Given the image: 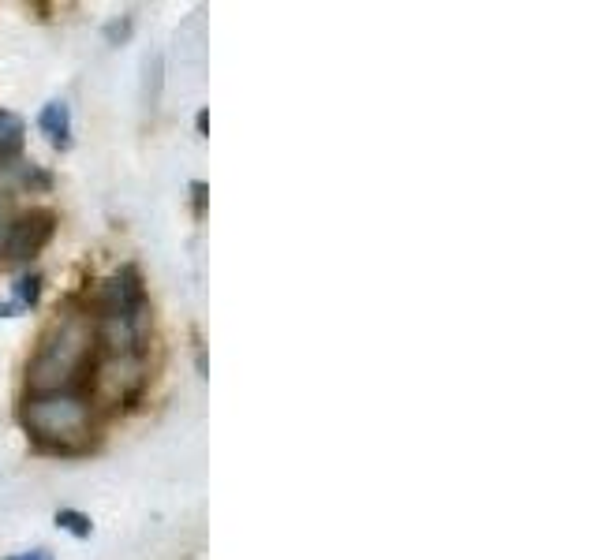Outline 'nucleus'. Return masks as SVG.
Wrapping results in <instances>:
<instances>
[{"label":"nucleus","instance_id":"nucleus-6","mask_svg":"<svg viewBox=\"0 0 598 560\" xmlns=\"http://www.w3.org/2000/svg\"><path fill=\"white\" fill-rule=\"evenodd\" d=\"M38 299H42V277H38V273H27V277L15 280V299L8 307L30 310V307H38Z\"/></svg>","mask_w":598,"mask_h":560},{"label":"nucleus","instance_id":"nucleus-7","mask_svg":"<svg viewBox=\"0 0 598 560\" xmlns=\"http://www.w3.org/2000/svg\"><path fill=\"white\" fill-rule=\"evenodd\" d=\"M57 527H60V531L75 534V538H90V534H94V523H90V516L75 512V508H60V512H57Z\"/></svg>","mask_w":598,"mask_h":560},{"label":"nucleus","instance_id":"nucleus-1","mask_svg":"<svg viewBox=\"0 0 598 560\" xmlns=\"http://www.w3.org/2000/svg\"><path fill=\"white\" fill-rule=\"evenodd\" d=\"M90 366H94V329L79 314H72V318L53 325V333L42 340V348L27 370L30 392L34 396L75 392L90 381Z\"/></svg>","mask_w":598,"mask_h":560},{"label":"nucleus","instance_id":"nucleus-9","mask_svg":"<svg viewBox=\"0 0 598 560\" xmlns=\"http://www.w3.org/2000/svg\"><path fill=\"white\" fill-rule=\"evenodd\" d=\"M23 187H38V191H49L53 187V176L49 172H42L38 165L23 168Z\"/></svg>","mask_w":598,"mask_h":560},{"label":"nucleus","instance_id":"nucleus-5","mask_svg":"<svg viewBox=\"0 0 598 560\" xmlns=\"http://www.w3.org/2000/svg\"><path fill=\"white\" fill-rule=\"evenodd\" d=\"M23 150V120L15 112H0V161H12Z\"/></svg>","mask_w":598,"mask_h":560},{"label":"nucleus","instance_id":"nucleus-14","mask_svg":"<svg viewBox=\"0 0 598 560\" xmlns=\"http://www.w3.org/2000/svg\"><path fill=\"white\" fill-rule=\"evenodd\" d=\"M4 314H12V307H8V303H0V318H4Z\"/></svg>","mask_w":598,"mask_h":560},{"label":"nucleus","instance_id":"nucleus-2","mask_svg":"<svg viewBox=\"0 0 598 560\" xmlns=\"http://www.w3.org/2000/svg\"><path fill=\"white\" fill-rule=\"evenodd\" d=\"M23 426L38 445L72 452L90 434V404L79 392H42L23 404Z\"/></svg>","mask_w":598,"mask_h":560},{"label":"nucleus","instance_id":"nucleus-4","mask_svg":"<svg viewBox=\"0 0 598 560\" xmlns=\"http://www.w3.org/2000/svg\"><path fill=\"white\" fill-rule=\"evenodd\" d=\"M38 127L49 135V142L57 150H68L72 146V109H68V101H49L42 116H38Z\"/></svg>","mask_w":598,"mask_h":560},{"label":"nucleus","instance_id":"nucleus-10","mask_svg":"<svg viewBox=\"0 0 598 560\" xmlns=\"http://www.w3.org/2000/svg\"><path fill=\"white\" fill-rule=\"evenodd\" d=\"M128 34H131V19H120V23H109V27H105V38H109V42H124Z\"/></svg>","mask_w":598,"mask_h":560},{"label":"nucleus","instance_id":"nucleus-13","mask_svg":"<svg viewBox=\"0 0 598 560\" xmlns=\"http://www.w3.org/2000/svg\"><path fill=\"white\" fill-rule=\"evenodd\" d=\"M195 127H199V135H206V131H210V112L199 109V116H195Z\"/></svg>","mask_w":598,"mask_h":560},{"label":"nucleus","instance_id":"nucleus-8","mask_svg":"<svg viewBox=\"0 0 598 560\" xmlns=\"http://www.w3.org/2000/svg\"><path fill=\"white\" fill-rule=\"evenodd\" d=\"M161 98V53L146 56V105L154 109Z\"/></svg>","mask_w":598,"mask_h":560},{"label":"nucleus","instance_id":"nucleus-11","mask_svg":"<svg viewBox=\"0 0 598 560\" xmlns=\"http://www.w3.org/2000/svg\"><path fill=\"white\" fill-rule=\"evenodd\" d=\"M191 195H195V217H202V210H206V183H191Z\"/></svg>","mask_w":598,"mask_h":560},{"label":"nucleus","instance_id":"nucleus-12","mask_svg":"<svg viewBox=\"0 0 598 560\" xmlns=\"http://www.w3.org/2000/svg\"><path fill=\"white\" fill-rule=\"evenodd\" d=\"M15 560H53V553H49V549H30V553H23V557H15Z\"/></svg>","mask_w":598,"mask_h":560},{"label":"nucleus","instance_id":"nucleus-3","mask_svg":"<svg viewBox=\"0 0 598 560\" xmlns=\"http://www.w3.org/2000/svg\"><path fill=\"white\" fill-rule=\"evenodd\" d=\"M53 239V213H27L19 221L8 224L4 232V243H0V254L8 266H19V262H30L34 254H42V247Z\"/></svg>","mask_w":598,"mask_h":560}]
</instances>
